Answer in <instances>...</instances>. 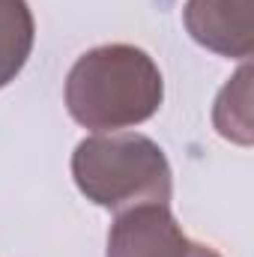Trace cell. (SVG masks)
Instances as JSON below:
<instances>
[{
    "instance_id": "obj_1",
    "label": "cell",
    "mask_w": 254,
    "mask_h": 257,
    "mask_svg": "<svg viewBox=\"0 0 254 257\" xmlns=\"http://www.w3.org/2000/svg\"><path fill=\"white\" fill-rule=\"evenodd\" d=\"M162 72L141 48L102 45L78 57L66 78V108L93 132H117L150 120L162 105Z\"/></svg>"
},
{
    "instance_id": "obj_2",
    "label": "cell",
    "mask_w": 254,
    "mask_h": 257,
    "mask_svg": "<svg viewBox=\"0 0 254 257\" xmlns=\"http://www.w3.org/2000/svg\"><path fill=\"white\" fill-rule=\"evenodd\" d=\"M72 174L93 203L123 212L171 200V165L144 135H93L75 147Z\"/></svg>"
},
{
    "instance_id": "obj_3",
    "label": "cell",
    "mask_w": 254,
    "mask_h": 257,
    "mask_svg": "<svg viewBox=\"0 0 254 257\" xmlns=\"http://www.w3.org/2000/svg\"><path fill=\"white\" fill-rule=\"evenodd\" d=\"M191 239L183 233L168 203H141L117 212L108 233V257H189Z\"/></svg>"
},
{
    "instance_id": "obj_4",
    "label": "cell",
    "mask_w": 254,
    "mask_h": 257,
    "mask_svg": "<svg viewBox=\"0 0 254 257\" xmlns=\"http://www.w3.org/2000/svg\"><path fill=\"white\" fill-rule=\"evenodd\" d=\"M251 9L254 0H189L186 27L197 45L245 60L254 48Z\"/></svg>"
},
{
    "instance_id": "obj_5",
    "label": "cell",
    "mask_w": 254,
    "mask_h": 257,
    "mask_svg": "<svg viewBox=\"0 0 254 257\" xmlns=\"http://www.w3.org/2000/svg\"><path fill=\"white\" fill-rule=\"evenodd\" d=\"M33 15L24 0H0V87H6L30 57Z\"/></svg>"
},
{
    "instance_id": "obj_6",
    "label": "cell",
    "mask_w": 254,
    "mask_h": 257,
    "mask_svg": "<svg viewBox=\"0 0 254 257\" xmlns=\"http://www.w3.org/2000/svg\"><path fill=\"white\" fill-rule=\"evenodd\" d=\"M215 128L242 147L251 144V69L242 66L215 102Z\"/></svg>"
},
{
    "instance_id": "obj_7",
    "label": "cell",
    "mask_w": 254,
    "mask_h": 257,
    "mask_svg": "<svg viewBox=\"0 0 254 257\" xmlns=\"http://www.w3.org/2000/svg\"><path fill=\"white\" fill-rule=\"evenodd\" d=\"M189 257H221L218 251H212L209 245H200V242H191V251Z\"/></svg>"
}]
</instances>
